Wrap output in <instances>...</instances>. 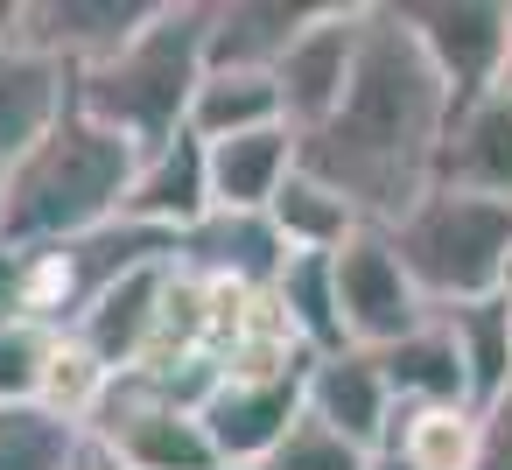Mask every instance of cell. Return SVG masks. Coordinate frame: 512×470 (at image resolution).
<instances>
[{"instance_id": "obj_5", "label": "cell", "mask_w": 512, "mask_h": 470, "mask_svg": "<svg viewBox=\"0 0 512 470\" xmlns=\"http://www.w3.org/2000/svg\"><path fill=\"white\" fill-rule=\"evenodd\" d=\"M85 442L113 470H225L204 414L183 407V400H169L148 372H120L113 379V393L92 414Z\"/></svg>"}, {"instance_id": "obj_28", "label": "cell", "mask_w": 512, "mask_h": 470, "mask_svg": "<svg viewBox=\"0 0 512 470\" xmlns=\"http://www.w3.org/2000/svg\"><path fill=\"white\" fill-rule=\"evenodd\" d=\"M253 470H372V456L358 449V442H344L330 421H316V414H302Z\"/></svg>"}, {"instance_id": "obj_1", "label": "cell", "mask_w": 512, "mask_h": 470, "mask_svg": "<svg viewBox=\"0 0 512 470\" xmlns=\"http://www.w3.org/2000/svg\"><path fill=\"white\" fill-rule=\"evenodd\" d=\"M449 120H456V92L421 50V36L407 29L400 0H372L358 78L344 106L316 134H302V169L344 190L365 225L393 232L435 190Z\"/></svg>"}, {"instance_id": "obj_25", "label": "cell", "mask_w": 512, "mask_h": 470, "mask_svg": "<svg viewBox=\"0 0 512 470\" xmlns=\"http://www.w3.org/2000/svg\"><path fill=\"white\" fill-rule=\"evenodd\" d=\"M113 379H120V372H113L85 337L57 330V351H50V372H43V400H36V407H50V414L71 421V428H92V414L106 407Z\"/></svg>"}, {"instance_id": "obj_22", "label": "cell", "mask_w": 512, "mask_h": 470, "mask_svg": "<svg viewBox=\"0 0 512 470\" xmlns=\"http://www.w3.org/2000/svg\"><path fill=\"white\" fill-rule=\"evenodd\" d=\"M484 449V414L477 407H400L386 456L407 470H477Z\"/></svg>"}, {"instance_id": "obj_7", "label": "cell", "mask_w": 512, "mask_h": 470, "mask_svg": "<svg viewBox=\"0 0 512 470\" xmlns=\"http://www.w3.org/2000/svg\"><path fill=\"white\" fill-rule=\"evenodd\" d=\"M365 22H372V0H323V15H316V22L302 29V43L281 57L274 85H281V113H288L295 134H316V127L344 106V92H351V78H358Z\"/></svg>"}, {"instance_id": "obj_32", "label": "cell", "mask_w": 512, "mask_h": 470, "mask_svg": "<svg viewBox=\"0 0 512 470\" xmlns=\"http://www.w3.org/2000/svg\"><path fill=\"white\" fill-rule=\"evenodd\" d=\"M372 470H407V463L400 456H372Z\"/></svg>"}, {"instance_id": "obj_12", "label": "cell", "mask_w": 512, "mask_h": 470, "mask_svg": "<svg viewBox=\"0 0 512 470\" xmlns=\"http://www.w3.org/2000/svg\"><path fill=\"white\" fill-rule=\"evenodd\" d=\"M211 211H218V204H211V148H204L197 134H176L169 148H148V155H141V176H134L120 218L183 239V232H197Z\"/></svg>"}, {"instance_id": "obj_24", "label": "cell", "mask_w": 512, "mask_h": 470, "mask_svg": "<svg viewBox=\"0 0 512 470\" xmlns=\"http://www.w3.org/2000/svg\"><path fill=\"white\" fill-rule=\"evenodd\" d=\"M274 302L288 309L295 337H302L316 358L351 351V337H344V309H337V260H330V253H295V260L281 267V281H274Z\"/></svg>"}, {"instance_id": "obj_34", "label": "cell", "mask_w": 512, "mask_h": 470, "mask_svg": "<svg viewBox=\"0 0 512 470\" xmlns=\"http://www.w3.org/2000/svg\"><path fill=\"white\" fill-rule=\"evenodd\" d=\"M78 470H99V456H85V463H78Z\"/></svg>"}, {"instance_id": "obj_19", "label": "cell", "mask_w": 512, "mask_h": 470, "mask_svg": "<svg viewBox=\"0 0 512 470\" xmlns=\"http://www.w3.org/2000/svg\"><path fill=\"white\" fill-rule=\"evenodd\" d=\"M379 365H386V386L400 407H470V372H463V351L442 316H428L414 337L386 344Z\"/></svg>"}, {"instance_id": "obj_15", "label": "cell", "mask_w": 512, "mask_h": 470, "mask_svg": "<svg viewBox=\"0 0 512 470\" xmlns=\"http://www.w3.org/2000/svg\"><path fill=\"white\" fill-rule=\"evenodd\" d=\"M64 113H71V71L29 50L22 36H0V162L15 169Z\"/></svg>"}, {"instance_id": "obj_17", "label": "cell", "mask_w": 512, "mask_h": 470, "mask_svg": "<svg viewBox=\"0 0 512 470\" xmlns=\"http://www.w3.org/2000/svg\"><path fill=\"white\" fill-rule=\"evenodd\" d=\"M435 183L442 190H470V197H512V92L456 99Z\"/></svg>"}, {"instance_id": "obj_6", "label": "cell", "mask_w": 512, "mask_h": 470, "mask_svg": "<svg viewBox=\"0 0 512 470\" xmlns=\"http://www.w3.org/2000/svg\"><path fill=\"white\" fill-rule=\"evenodd\" d=\"M330 260H337V309H344V337H351L358 351H386V344L414 337V330L435 316V309H428V295L414 288V274H407V260H400V246H393V232H386V225L351 232Z\"/></svg>"}, {"instance_id": "obj_8", "label": "cell", "mask_w": 512, "mask_h": 470, "mask_svg": "<svg viewBox=\"0 0 512 470\" xmlns=\"http://www.w3.org/2000/svg\"><path fill=\"white\" fill-rule=\"evenodd\" d=\"M400 15L456 99L498 92L512 50V0H400Z\"/></svg>"}, {"instance_id": "obj_11", "label": "cell", "mask_w": 512, "mask_h": 470, "mask_svg": "<svg viewBox=\"0 0 512 470\" xmlns=\"http://www.w3.org/2000/svg\"><path fill=\"white\" fill-rule=\"evenodd\" d=\"M302 414H309V372L302 379H225L204 400V428H211L225 470H253Z\"/></svg>"}, {"instance_id": "obj_26", "label": "cell", "mask_w": 512, "mask_h": 470, "mask_svg": "<svg viewBox=\"0 0 512 470\" xmlns=\"http://www.w3.org/2000/svg\"><path fill=\"white\" fill-rule=\"evenodd\" d=\"M85 456V428L57 421L50 407H0V470H78Z\"/></svg>"}, {"instance_id": "obj_21", "label": "cell", "mask_w": 512, "mask_h": 470, "mask_svg": "<svg viewBox=\"0 0 512 470\" xmlns=\"http://www.w3.org/2000/svg\"><path fill=\"white\" fill-rule=\"evenodd\" d=\"M456 351H463V372H470V407L491 414L505 393H512V302L491 295V302H463V309H442Z\"/></svg>"}, {"instance_id": "obj_3", "label": "cell", "mask_w": 512, "mask_h": 470, "mask_svg": "<svg viewBox=\"0 0 512 470\" xmlns=\"http://www.w3.org/2000/svg\"><path fill=\"white\" fill-rule=\"evenodd\" d=\"M204 43H211V0H162L155 22L113 64L71 78V106L127 134L141 155L169 148L176 134H190V99L211 71Z\"/></svg>"}, {"instance_id": "obj_13", "label": "cell", "mask_w": 512, "mask_h": 470, "mask_svg": "<svg viewBox=\"0 0 512 470\" xmlns=\"http://www.w3.org/2000/svg\"><path fill=\"white\" fill-rule=\"evenodd\" d=\"M176 260L190 274H204V281H225V288H253L260 295V288L281 281V267L295 253H288V239L274 232L267 211H211L197 232H183Z\"/></svg>"}, {"instance_id": "obj_29", "label": "cell", "mask_w": 512, "mask_h": 470, "mask_svg": "<svg viewBox=\"0 0 512 470\" xmlns=\"http://www.w3.org/2000/svg\"><path fill=\"white\" fill-rule=\"evenodd\" d=\"M477 470H512V393L484 414V449H477Z\"/></svg>"}, {"instance_id": "obj_35", "label": "cell", "mask_w": 512, "mask_h": 470, "mask_svg": "<svg viewBox=\"0 0 512 470\" xmlns=\"http://www.w3.org/2000/svg\"><path fill=\"white\" fill-rule=\"evenodd\" d=\"M505 302H512V281H505Z\"/></svg>"}, {"instance_id": "obj_16", "label": "cell", "mask_w": 512, "mask_h": 470, "mask_svg": "<svg viewBox=\"0 0 512 470\" xmlns=\"http://www.w3.org/2000/svg\"><path fill=\"white\" fill-rule=\"evenodd\" d=\"M323 0H211V71H281Z\"/></svg>"}, {"instance_id": "obj_23", "label": "cell", "mask_w": 512, "mask_h": 470, "mask_svg": "<svg viewBox=\"0 0 512 470\" xmlns=\"http://www.w3.org/2000/svg\"><path fill=\"white\" fill-rule=\"evenodd\" d=\"M274 232L288 239V253H337L351 232H365V218L351 211V197L344 190H330L323 176H309V169H295L288 176V190L274 197Z\"/></svg>"}, {"instance_id": "obj_33", "label": "cell", "mask_w": 512, "mask_h": 470, "mask_svg": "<svg viewBox=\"0 0 512 470\" xmlns=\"http://www.w3.org/2000/svg\"><path fill=\"white\" fill-rule=\"evenodd\" d=\"M498 92H512V50H505V78H498Z\"/></svg>"}, {"instance_id": "obj_31", "label": "cell", "mask_w": 512, "mask_h": 470, "mask_svg": "<svg viewBox=\"0 0 512 470\" xmlns=\"http://www.w3.org/2000/svg\"><path fill=\"white\" fill-rule=\"evenodd\" d=\"M0 218H8V162H0Z\"/></svg>"}, {"instance_id": "obj_10", "label": "cell", "mask_w": 512, "mask_h": 470, "mask_svg": "<svg viewBox=\"0 0 512 470\" xmlns=\"http://www.w3.org/2000/svg\"><path fill=\"white\" fill-rule=\"evenodd\" d=\"M309 414L330 421L344 442H358L365 456H386L393 442V421H400V400L386 386V365L379 351H330L309 365Z\"/></svg>"}, {"instance_id": "obj_18", "label": "cell", "mask_w": 512, "mask_h": 470, "mask_svg": "<svg viewBox=\"0 0 512 470\" xmlns=\"http://www.w3.org/2000/svg\"><path fill=\"white\" fill-rule=\"evenodd\" d=\"M302 169V134L295 127H260L232 134L211 148V204L218 211H274L288 176Z\"/></svg>"}, {"instance_id": "obj_14", "label": "cell", "mask_w": 512, "mask_h": 470, "mask_svg": "<svg viewBox=\"0 0 512 470\" xmlns=\"http://www.w3.org/2000/svg\"><path fill=\"white\" fill-rule=\"evenodd\" d=\"M169 281H176V260H155V267H141V274L113 281V288H106V295L71 323V337H85L113 372H134V365L155 351V337H162Z\"/></svg>"}, {"instance_id": "obj_36", "label": "cell", "mask_w": 512, "mask_h": 470, "mask_svg": "<svg viewBox=\"0 0 512 470\" xmlns=\"http://www.w3.org/2000/svg\"><path fill=\"white\" fill-rule=\"evenodd\" d=\"M99 470H113V463H99Z\"/></svg>"}, {"instance_id": "obj_9", "label": "cell", "mask_w": 512, "mask_h": 470, "mask_svg": "<svg viewBox=\"0 0 512 470\" xmlns=\"http://www.w3.org/2000/svg\"><path fill=\"white\" fill-rule=\"evenodd\" d=\"M162 0H22V43L43 50L50 64H64L71 78L113 64Z\"/></svg>"}, {"instance_id": "obj_20", "label": "cell", "mask_w": 512, "mask_h": 470, "mask_svg": "<svg viewBox=\"0 0 512 470\" xmlns=\"http://www.w3.org/2000/svg\"><path fill=\"white\" fill-rule=\"evenodd\" d=\"M260 127H288L274 71H204V85L190 99V134L204 148H218V141L260 134Z\"/></svg>"}, {"instance_id": "obj_4", "label": "cell", "mask_w": 512, "mask_h": 470, "mask_svg": "<svg viewBox=\"0 0 512 470\" xmlns=\"http://www.w3.org/2000/svg\"><path fill=\"white\" fill-rule=\"evenodd\" d=\"M393 246L435 316L463 302H491L512 281V197H470L435 183L393 225Z\"/></svg>"}, {"instance_id": "obj_30", "label": "cell", "mask_w": 512, "mask_h": 470, "mask_svg": "<svg viewBox=\"0 0 512 470\" xmlns=\"http://www.w3.org/2000/svg\"><path fill=\"white\" fill-rule=\"evenodd\" d=\"M22 274H29L22 246L0 239V323H8V316H29V309H22Z\"/></svg>"}, {"instance_id": "obj_2", "label": "cell", "mask_w": 512, "mask_h": 470, "mask_svg": "<svg viewBox=\"0 0 512 470\" xmlns=\"http://www.w3.org/2000/svg\"><path fill=\"white\" fill-rule=\"evenodd\" d=\"M134 176H141V148L71 106L8 169V218H0V239L22 246V253L92 239V232L120 225Z\"/></svg>"}, {"instance_id": "obj_27", "label": "cell", "mask_w": 512, "mask_h": 470, "mask_svg": "<svg viewBox=\"0 0 512 470\" xmlns=\"http://www.w3.org/2000/svg\"><path fill=\"white\" fill-rule=\"evenodd\" d=\"M57 330L36 316H8L0 323V407H36L43 400V372H50Z\"/></svg>"}]
</instances>
